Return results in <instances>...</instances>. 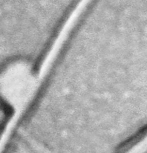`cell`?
I'll use <instances>...</instances> for the list:
<instances>
[{
  "label": "cell",
  "instance_id": "1",
  "mask_svg": "<svg viewBox=\"0 0 147 153\" xmlns=\"http://www.w3.org/2000/svg\"><path fill=\"white\" fill-rule=\"evenodd\" d=\"M48 76L95 130L127 137L147 126V0H89Z\"/></svg>",
  "mask_w": 147,
  "mask_h": 153
}]
</instances>
